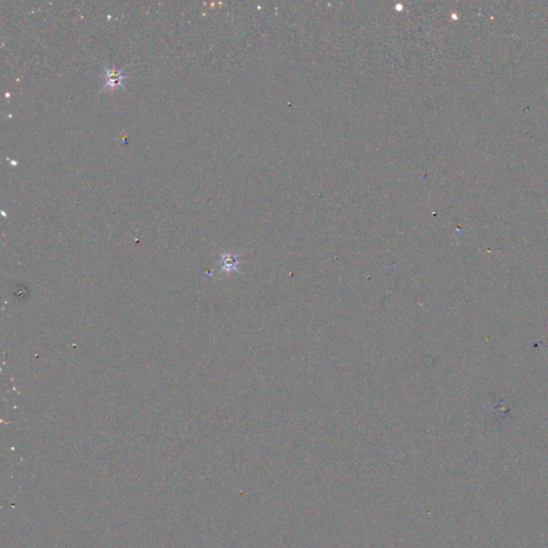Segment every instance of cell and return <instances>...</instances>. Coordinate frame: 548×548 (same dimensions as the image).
Returning a JSON list of instances; mask_svg holds the SVG:
<instances>
[{
  "label": "cell",
  "instance_id": "obj_1",
  "mask_svg": "<svg viewBox=\"0 0 548 548\" xmlns=\"http://www.w3.org/2000/svg\"><path fill=\"white\" fill-rule=\"evenodd\" d=\"M105 86L103 90H116L123 87V80L128 76L124 73V70L121 68H105Z\"/></svg>",
  "mask_w": 548,
  "mask_h": 548
},
{
  "label": "cell",
  "instance_id": "obj_2",
  "mask_svg": "<svg viewBox=\"0 0 548 548\" xmlns=\"http://www.w3.org/2000/svg\"><path fill=\"white\" fill-rule=\"evenodd\" d=\"M237 256L233 254H225L222 256V269H224V271H231V269L235 268L237 265Z\"/></svg>",
  "mask_w": 548,
  "mask_h": 548
}]
</instances>
